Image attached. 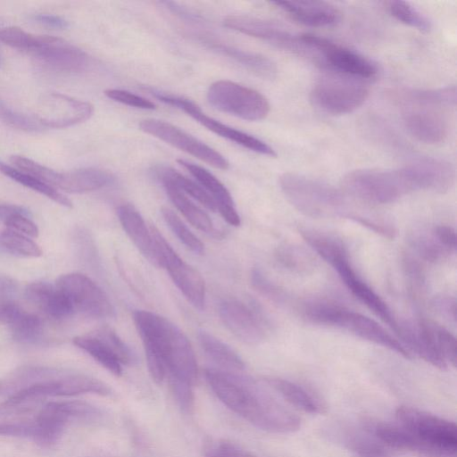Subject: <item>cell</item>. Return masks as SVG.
Here are the masks:
<instances>
[{"instance_id":"10","label":"cell","mask_w":457,"mask_h":457,"mask_svg":"<svg viewBox=\"0 0 457 457\" xmlns=\"http://www.w3.org/2000/svg\"><path fill=\"white\" fill-rule=\"evenodd\" d=\"M398 424L422 442L442 451L456 453L457 427L428 412L409 406H400L395 411Z\"/></svg>"},{"instance_id":"19","label":"cell","mask_w":457,"mask_h":457,"mask_svg":"<svg viewBox=\"0 0 457 457\" xmlns=\"http://www.w3.org/2000/svg\"><path fill=\"white\" fill-rule=\"evenodd\" d=\"M93 113L94 106L90 103L53 93L43 104L37 120L45 127L62 129L84 122Z\"/></svg>"},{"instance_id":"29","label":"cell","mask_w":457,"mask_h":457,"mask_svg":"<svg viewBox=\"0 0 457 457\" xmlns=\"http://www.w3.org/2000/svg\"><path fill=\"white\" fill-rule=\"evenodd\" d=\"M267 383L292 405L308 413H322L324 406L316 396L303 386L280 378H268Z\"/></svg>"},{"instance_id":"38","label":"cell","mask_w":457,"mask_h":457,"mask_svg":"<svg viewBox=\"0 0 457 457\" xmlns=\"http://www.w3.org/2000/svg\"><path fill=\"white\" fill-rule=\"evenodd\" d=\"M406 102L443 108L453 106L456 103L454 86L436 89L413 91L408 95Z\"/></svg>"},{"instance_id":"26","label":"cell","mask_w":457,"mask_h":457,"mask_svg":"<svg viewBox=\"0 0 457 457\" xmlns=\"http://www.w3.org/2000/svg\"><path fill=\"white\" fill-rule=\"evenodd\" d=\"M114 181L115 177L108 170L98 168H81L58 172L54 188L80 194L100 189Z\"/></svg>"},{"instance_id":"4","label":"cell","mask_w":457,"mask_h":457,"mask_svg":"<svg viewBox=\"0 0 457 457\" xmlns=\"http://www.w3.org/2000/svg\"><path fill=\"white\" fill-rule=\"evenodd\" d=\"M303 315L313 324L340 329L411 358L408 349L377 321L344 306L328 302L308 303Z\"/></svg>"},{"instance_id":"37","label":"cell","mask_w":457,"mask_h":457,"mask_svg":"<svg viewBox=\"0 0 457 457\" xmlns=\"http://www.w3.org/2000/svg\"><path fill=\"white\" fill-rule=\"evenodd\" d=\"M386 9L395 20L420 31L428 32L432 27L429 19L408 2L388 1Z\"/></svg>"},{"instance_id":"46","label":"cell","mask_w":457,"mask_h":457,"mask_svg":"<svg viewBox=\"0 0 457 457\" xmlns=\"http://www.w3.org/2000/svg\"><path fill=\"white\" fill-rule=\"evenodd\" d=\"M436 335L440 352L446 363L456 366L457 343L455 337L446 328L436 326Z\"/></svg>"},{"instance_id":"5","label":"cell","mask_w":457,"mask_h":457,"mask_svg":"<svg viewBox=\"0 0 457 457\" xmlns=\"http://www.w3.org/2000/svg\"><path fill=\"white\" fill-rule=\"evenodd\" d=\"M342 187L348 196L372 204H391L415 191L405 166L352 170L343 178Z\"/></svg>"},{"instance_id":"21","label":"cell","mask_w":457,"mask_h":457,"mask_svg":"<svg viewBox=\"0 0 457 457\" xmlns=\"http://www.w3.org/2000/svg\"><path fill=\"white\" fill-rule=\"evenodd\" d=\"M416 191L445 193L454 182V169L448 162L422 158L406 165Z\"/></svg>"},{"instance_id":"20","label":"cell","mask_w":457,"mask_h":457,"mask_svg":"<svg viewBox=\"0 0 457 457\" xmlns=\"http://www.w3.org/2000/svg\"><path fill=\"white\" fill-rule=\"evenodd\" d=\"M31 53L45 66L62 72L83 71L90 62L81 49L51 36H41L40 46Z\"/></svg>"},{"instance_id":"32","label":"cell","mask_w":457,"mask_h":457,"mask_svg":"<svg viewBox=\"0 0 457 457\" xmlns=\"http://www.w3.org/2000/svg\"><path fill=\"white\" fill-rule=\"evenodd\" d=\"M162 184L170 201L194 227L205 233H213V223L205 212L171 184L167 182Z\"/></svg>"},{"instance_id":"47","label":"cell","mask_w":457,"mask_h":457,"mask_svg":"<svg viewBox=\"0 0 457 457\" xmlns=\"http://www.w3.org/2000/svg\"><path fill=\"white\" fill-rule=\"evenodd\" d=\"M9 229L19 232L26 237H37L39 230L37 226L25 216V213L17 212L10 215L4 222Z\"/></svg>"},{"instance_id":"16","label":"cell","mask_w":457,"mask_h":457,"mask_svg":"<svg viewBox=\"0 0 457 457\" xmlns=\"http://www.w3.org/2000/svg\"><path fill=\"white\" fill-rule=\"evenodd\" d=\"M224 25L277 47L301 54L303 48L301 35L292 33L273 21L245 15H229L224 19Z\"/></svg>"},{"instance_id":"15","label":"cell","mask_w":457,"mask_h":457,"mask_svg":"<svg viewBox=\"0 0 457 457\" xmlns=\"http://www.w3.org/2000/svg\"><path fill=\"white\" fill-rule=\"evenodd\" d=\"M219 313L228 329L245 343L257 344L265 338L266 320L251 303L224 300L219 306Z\"/></svg>"},{"instance_id":"54","label":"cell","mask_w":457,"mask_h":457,"mask_svg":"<svg viewBox=\"0 0 457 457\" xmlns=\"http://www.w3.org/2000/svg\"><path fill=\"white\" fill-rule=\"evenodd\" d=\"M437 305L440 311H442L448 317L456 320V303L454 299L444 298L437 302Z\"/></svg>"},{"instance_id":"3","label":"cell","mask_w":457,"mask_h":457,"mask_svg":"<svg viewBox=\"0 0 457 457\" xmlns=\"http://www.w3.org/2000/svg\"><path fill=\"white\" fill-rule=\"evenodd\" d=\"M24 393L46 400L48 396L81 394L108 395L110 387L104 382L79 373L46 367H22L0 379V395Z\"/></svg>"},{"instance_id":"56","label":"cell","mask_w":457,"mask_h":457,"mask_svg":"<svg viewBox=\"0 0 457 457\" xmlns=\"http://www.w3.org/2000/svg\"><path fill=\"white\" fill-rule=\"evenodd\" d=\"M207 457H220L215 451H212L207 454Z\"/></svg>"},{"instance_id":"52","label":"cell","mask_w":457,"mask_h":457,"mask_svg":"<svg viewBox=\"0 0 457 457\" xmlns=\"http://www.w3.org/2000/svg\"><path fill=\"white\" fill-rule=\"evenodd\" d=\"M215 452L220 457H255L239 446L228 442L221 443Z\"/></svg>"},{"instance_id":"13","label":"cell","mask_w":457,"mask_h":457,"mask_svg":"<svg viewBox=\"0 0 457 457\" xmlns=\"http://www.w3.org/2000/svg\"><path fill=\"white\" fill-rule=\"evenodd\" d=\"M150 92L161 102L182 110L212 132L257 154L270 157L277 156L275 150L264 141L209 117L193 101L154 89Z\"/></svg>"},{"instance_id":"41","label":"cell","mask_w":457,"mask_h":457,"mask_svg":"<svg viewBox=\"0 0 457 457\" xmlns=\"http://www.w3.org/2000/svg\"><path fill=\"white\" fill-rule=\"evenodd\" d=\"M162 215L177 237L188 249L195 253H202L204 250L201 240L182 222V220L170 209L163 207Z\"/></svg>"},{"instance_id":"22","label":"cell","mask_w":457,"mask_h":457,"mask_svg":"<svg viewBox=\"0 0 457 457\" xmlns=\"http://www.w3.org/2000/svg\"><path fill=\"white\" fill-rule=\"evenodd\" d=\"M271 4L309 27H330L341 20L340 11L323 1H273Z\"/></svg>"},{"instance_id":"55","label":"cell","mask_w":457,"mask_h":457,"mask_svg":"<svg viewBox=\"0 0 457 457\" xmlns=\"http://www.w3.org/2000/svg\"><path fill=\"white\" fill-rule=\"evenodd\" d=\"M22 212L26 213L25 210H23L20 206L10 205V204H0V220L4 221L12 214Z\"/></svg>"},{"instance_id":"39","label":"cell","mask_w":457,"mask_h":457,"mask_svg":"<svg viewBox=\"0 0 457 457\" xmlns=\"http://www.w3.org/2000/svg\"><path fill=\"white\" fill-rule=\"evenodd\" d=\"M22 310L16 300V285L6 276H0V323L8 325Z\"/></svg>"},{"instance_id":"2","label":"cell","mask_w":457,"mask_h":457,"mask_svg":"<svg viewBox=\"0 0 457 457\" xmlns=\"http://www.w3.org/2000/svg\"><path fill=\"white\" fill-rule=\"evenodd\" d=\"M279 187L287 201L306 216L348 219L382 236L389 230L384 217L356 209L342 191L322 181L286 172L279 178Z\"/></svg>"},{"instance_id":"28","label":"cell","mask_w":457,"mask_h":457,"mask_svg":"<svg viewBox=\"0 0 457 457\" xmlns=\"http://www.w3.org/2000/svg\"><path fill=\"white\" fill-rule=\"evenodd\" d=\"M201 42L217 53L227 56L248 71L263 79H273L277 74L276 64L268 57L245 51L233 46L221 44L210 39L200 38Z\"/></svg>"},{"instance_id":"1","label":"cell","mask_w":457,"mask_h":457,"mask_svg":"<svg viewBox=\"0 0 457 457\" xmlns=\"http://www.w3.org/2000/svg\"><path fill=\"white\" fill-rule=\"evenodd\" d=\"M205 378L218 398L255 427L276 433L298 430L301 419L278 403L252 378L237 372L206 369Z\"/></svg>"},{"instance_id":"8","label":"cell","mask_w":457,"mask_h":457,"mask_svg":"<svg viewBox=\"0 0 457 457\" xmlns=\"http://www.w3.org/2000/svg\"><path fill=\"white\" fill-rule=\"evenodd\" d=\"M369 89L361 80L347 78H327L316 83L310 100L319 111L330 115L353 112L366 101Z\"/></svg>"},{"instance_id":"31","label":"cell","mask_w":457,"mask_h":457,"mask_svg":"<svg viewBox=\"0 0 457 457\" xmlns=\"http://www.w3.org/2000/svg\"><path fill=\"white\" fill-rule=\"evenodd\" d=\"M198 340L204 353L223 370L237 372L245 368L240 356L213 335L206 331H199Z\"/></svg>"},{"instance_id":"50","label":"cell","mask_w":457,"mask_h":457,"mask_svg":"<svg viewBox=\"0 0 457 457\" xmlns=\"http://www.w3.org/2000/svg\"><path fill=\"white\" fill-rule=\"evenodd\" d=\"M432 231L439 243L451 253L456 250V232L453 228L448 225H436Z\"/></svg>"},{"instance_id":"45","label":"cell","mask_w":457,"mask_h":457,"mask_svg":"<svg viewBox=\"0 0 457 457\" xmlns=\"http://www.w3.org/2000/svg\"><path fill=\"white\" fill-rule=\"evenodd\" d=\"M37 433L35 420H0V435L29 437L34 440Z\"/></svg>"},{"instance_id":"44","label":"cell","mask_w":457,"mask_h":457,"mask_svg":"<svg viewBox=\"0 0 457 457\" xmlns=\"http://www.w3.org/2000/svg\"><path fill=\"white\" fill-rule=\"evenodd\" d=\"M104 95L118 103H120L122 104H126L131 107L139 108V109H145V110H154L155 108V104L141 96L136 94H133L131 92H129L127 90L123 89H116V88H110L106 89L104 91Z\"/></svg>"},{"instance_id":"57","label":"cell","mask_w":457,"mask_h":457,"mask_svg":"<svg viewBox=\"0 0 457 457\" xmlns=\"http://www.w3.org/2000/svg\"><path fill=\"white\" fill-rule=\"evenodd\" d=\"M2 61H1V55H0V64H1Z\"/></svg>"},{"instance_id":"51","label":"cell","mask_w":457,"mask_h":457,"mask_svg":"<svg viewBox=\"0 0 457 457\" xmlns=\"http://www.w3.org/2000/svg\"><path fill=\"white\" fill-rule=\"evenodd\" d=\"M300 253L289 245H285L278 249L276 255L278 261L284 266L297 269L299 265L300 267L303 265L306 261L302 254L299 255Z\"/></svg>"},{"instance_id":"49","label":"cell","mask_w":457,"mask_h":457,"mask_svg":"<svg viewBox=\"0 0 457 457\" xmlns=\"http://www.w3.org/2000/svg\"><path fill=\"white\" fill-rule=\"evenodd\" d=\"M0 118L12 127L25 130H37L40 129L39 124L28 119L24 115L14 112L0 104Z\"/></svg>"},{"instance_id":"33","label":"cell","mask_w":457,"mask_h":457,"mask_svg":"<svg viewBox=\"0 0 457 457\" xmlns=\"http://www.w3.org/2000/svg\"><path fill=\"white\" fill-rule=\"evenodd\" d=\"M73 344L87 353L98 363L115 376H120L122 367L109 346L97 336L84 335L73 338Z\"/></svg>"},{"instance_id":"14","label":"cell","mask_w":457,"mask_h":457,"mask_svg":"<svg viewBox=\"0 0 457 457\" xmlns=\"http://www.w3.org/2000/svg\"><path fill=\"white\" fill-rule=\"evenodd\" d=\"M139 129L214 168L227 170L229 166L228 160L215 149L169 122L146 119L139 123Z\"/></svg>"},{"instance_id":"12","label":"cell","mask_w":457,"mask_h":457,"mask_svg":"<svg viewBox=\"0 0 457 457\" xmlns=\"http://www.w3.org/2000/svg\"><path fill=\"white\" fill-rule=\"evenodd\" d=\"M55 287L69 299L74 312L93 318L112 317L115 310L103 289L90 278L81 273L61 275Z\"/></svg>"},{"instance_id":"24","label":"cell","mask_w":457,"mask_h":457,"mask_svg":"<svg viewBox=\"0 0 457 457\" xmlns=\"http://www.w3.org/2000/svg\"><path fill=\"white\" fill-rule=\"evenodd\" d=\"M117 214L126 234L141 253L151 263L160 267L150 227L146 226L137 210L129 204H124L118 207Z\"/></svg>"},{"instance_id":"9","label":"cell","mask_w":457,"mask_h":457,"mask_svg":"<svg viewBox=\"0 0 457 457\" xmlns=\"http://www.w3.org/2000/svg\"><path fill=\"white\" fill-rule=\"evenodd\" d=\"M338 274L352 295L372 311L399 336L401 324L383 299L356 273L346 246L333 250L324 260Z\"/></svg>"},{"instance_id":"48","label":"cell","mask_w":457,"mask_h":457,"mask_svg":"<svg viewBox=\"0 0 457 457\" xmlns=\"http://www.w3.org/2000/svg\"><path fill=\"white\" fill-rule=\"evenodd\" d=\"M174 396L184 411L189 412L194 406V394L190 384L170 378Z\"/></svg>"},{"instance_id":"34","label":"cell","mask_w":457,"mask_h":457,"mask_svg":"<svg viewBox=\"0 0 457 457\" xmlns=\"http://www.w3.org/2000/svg\"><path fill=\"white\" fill-rule=\"evenodd\" d=\"M0 172L19 184L46 195L62 206L69 208L72 207V203L68 197L30 174L20 170L17 168L15 169L2 162H0Z\"/></svg>"},{"instance_id":"42","label":"cell","mask_w":457,"mask_h":457,"mask_svg":"<svg viewBox=\"0 0 457 457\" xmlns=\"http://www.w3.org/2000/svg\"><path fill=\"white\" fill-rule=\"evenodd\" d=\"M0 41L16 49L33 52L40 46L41 36L31 35L12 26L0 30Z\"/></svg>"},{"instance_id":"17","label":"cell","mask_w":457,"mask_h":457,"mask_svg":"<svg viewBox=\"0 0 457 457\" xmlns=\"http://www.w3.org/2000/svg\"><path fill=\"white\" fill-rule=\"evenodd\" d=\"M162 352L170 378L195 385L198 377L195 353L185 334L172 322L165 336Z\"/></svg>"},{"instance_id":"11","label":"cell","mask_w":457,"mask_h":457,"mask_svg":"<svg viewBox=\"0 0 457 457\" xmlns=\"http://www.w3.org/2000/svg\"><path fill=\"white\" fill-rule=\"evenodd\" d=\"M150 230L160 267L168 270L174 284L187 301L195 308L203 310L205 301V285L203 277L179 256L154 226L151 225Z\"/></svg>"},{"instance_id":"30","label":"cell","mask_w":457,"mask_h":457,"mask_svg":"<svg viewBox=\"0 0 457 457\" xmlns=\"http://www.w3.org/2000/svg\"><path fill=\"white\" fill-rule=\"evenodd\" d=\"M152 173L160 182H167L177 187L185 195L187 194L209 210L215 212L217 206L211 195L197 183L182 175L174 169L158 165L153 168Z\"/></svg>"},{"instance_id":"25","label":"cell","mask_w":457,"mask_h":457,"mask_svg":"<svg viewBox=\"0 0 457 457\" xmlns=\"http://www.w3.org/2000/svg\"><path fill=\"white\" fill-rule=\"evenodd\" d=\"M27 300L54 319L66 318L74 313L73 307L66 295L55 285L37 281L25 287Z\"/></svg>"},{"instance_id":"18","label":"cell","mask_w":457,"mask_h":457,"mask_svg":"<svg viewBox=\"0 0 457 457\" xmlns=\"http://www.w3.org/2000/svg\"><path fill=\"white\" fill-rule=\"evenodd\" d=\"M403 120L408 132L420 142L437 145L445 141L448 134L446 120L440 107L407 102Z\"/></svg>"},{"instance_id":"36","label":"cell","mask_w":457,"mask_h":457,"mask_svg":"<svg viewBox=\"0 0 457 457\" xmlns=\"http://www.w3.org/2000/svg\"><path fill=\"white\" fill-rule=\"evenodd\" d=\"M0 253L34 258L43 253L39 245L33 240L9 228L0 231Z\"/></svg>"},{"instance_id":"35","label":"cell","mask_w":457,"mask_h":457,"mask_svg":"<svg viewBox=\"0 0 457 457\" xmlns=\"http://www.w3.org/2000/svg\"><path fill=\"white\" fill-rule=\"evenodd\" d=\"M7 326L12 337L21 343L35 344L43 335L41 319L24 309Z\"/></svg>"},{"instance_id":"27","label":"cell","mask_w":457,"mask_h":457,"mask_svg":"<svg viewBox=\"0 0 457 457\" xmlns=\"http://www.w3.org/2000/svg\"><path fill=\"white\" fill-rule=\"evenodd\" d=\"M375 435L381 442L395 449L412 451L427 457H456L455 453L442 451L422 442L400 425H378Z\"/></svg>"},{"instance_id":"53","label":"cell","mask_w":457,"mask_h":457,"mask_svg":"<svg viewBox=\"0 0 457 457\" xmlns=\"http://www.w3.org/2000/svg\"><path fill=\"white\" fill-rule=\"evenodd\" d=\"M35 20L47 27L56 29H64L69 26V23L65 19L54 14H37L35 16Z\"/></svg>"},{"instance_id":"40","label":"cell","mask_w":457,"mask_h":457,"mask_svg":"<svg viewBox=\"0 0 457 457\" xmlns=\"http://www.w3.org/2000/svg\"><path fill=\"white\" fill-rule=\"evenodd\" d=\"M411 242L418 255L428 262L440 261L451 253L439 243L432 229L429 234H414Z\"/></svg>"},{"instance_id":"6","label":"cell","mask_w":457,"mask_h":457,"mask_svg":"<svg viewBox=\"0 0 457 457\" xmlns=\"http://www.w3.org/2000/svg\"><path fill=\"white\" fill-rule=\"evenodd\" d=\"M302 36L307 46L308 56L337 75L361 81L377 76L378 70L376 63L354 50L316 35Z\"/></svg>"},{"instance_id":"23","label":"cell","mask_w":457,"mask_h":457,"mask_svg":"<svg viewBox=\"0 0 457 457\" xmlns=\"http://www.w3.org/2000/svg\"><path fill=\"white\" fill-rule=\"evenodd\" d=\"M178 162L187 170L198 181L199 185L211 195L223 219L232 226H239L240 217L235 208L232 196L226 187L206 169L182 159L178 160Z\"/></svg>"},{"instance_id":"43","label":"cell","mask_w":457,"mask_h":457,"mask_svg":"<svg viewBox=\"0 0 457 457\" xmlns=\"http://www.w3.org/2000/svg\"><path fill=\"white\" fill-rule=\"evenodd\" d=\"M95 335L109 346L121 364H130L134 362V353L112 328H102L97 330Z\"/></svg>"},{"instance_id":"7","label":"cell","mask_w":457,"mask_h":457,"mask_svg":"<svg viewBox=\"0 0 457 457\" xmlns=\"http://www.w3.org/2000/svg\"><path fill=\"white\" fill-rule=\"evenodd\" d=\"M207 99L214 108L245 120H262L270 112L268 99L255 89L229 80L212 83Z\"/></svg>"}]
</instances>
